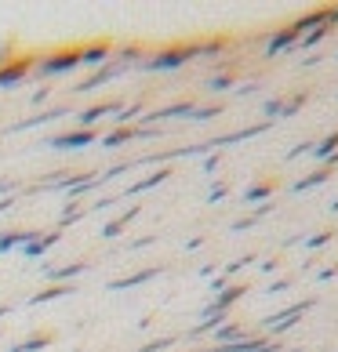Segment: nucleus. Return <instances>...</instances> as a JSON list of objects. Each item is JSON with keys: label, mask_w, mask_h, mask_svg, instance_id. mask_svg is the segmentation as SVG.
<instances>
[{"label": "nucleus", "mask_w": 338, "mask_h": 352, "mask_svg": "<svg viewBox=\"0 0 338 352\" xmlns=\"http://www.w3.org/2000/svg\"><path fill=\"white\" fill-rule=\"evenodd\" d=\"M47 345H51L47 334H33L30 342H22L19 349H11V352H41V349H47Z\"/></svg>", "instance_id": "nucleus-11"}, {"label": "nucleus", "mask_w": 338, "mask_h": 352, "mask_svg": "<svg viewBox=\"0 0 338 352\" xmlns=\"http://www.w3.org/2000/svg\"><path fill=\"white\" fill-rule=\"evenodd\" d=\"M109 113H116V102H109V106H95V109H87L81 120L84 124H95V120H102V116H109Z\"/></svg>", "instance_id": "nucleus-14"}, {"label": "nucleus", "mask_w": 338, "mask_h": 352, "mask_svg": "<svg viewBox=\"0 0 338 352\" xmlns=\"http://www.w3.org/2000/svg\"><path fill=\"white\" fill-rule=\"evenodd\" d=\"M335 149H338V131L324 142V146H317V156H328V153H335Z\"/></svg>", "instance_id": "nucleus-18"}, {"label": "nucleus", "mask_w": 338, "mask_h": 352, "mask_svg": "<svg viewBox=\"0 0 338 352\" xmlns=\"http://www.w3.org/2000/svg\"><path fill=\"white\" fill-rule=\"evenodd\" d=\"M229 84H233L229 76H215V80H211V87H215V91H222V87H229Z\"/></svg>", "instance_id": "nucleus-21"}, {"label": "nucleus", "mask_w": 338, "mask_h": 352, "mask_svg": "<svg viewBox=\"0 0 338 352\" xmlns=\"http://www.w3.org/2000/svg\"><path fill=\"white\" fill-rule=\"evenodd\" d=\"M36 236V232H4V236H0V251H8V247H25Z\"/></svg>", "instance_id": "nucleus-8"}, {"label": "nucleus", "mask_w": 338, "mask_h": 352, "mask_svg": "<svg viewBox=\"0 0 338 352\" xmlns=\"http://www.w3.org/2000/svg\"><path fill=\"white\" fill-rule=\"evenodd\" d=\"M87 265L84 262H76V265H62V269H51L47 272V280H70V276H81Z\"/></svg>", "instance_id": "nucleus-10"}, {"label": "nucleus", "mask_w": 338, "mask_h": 352, "mask_svg": "<svg viewBox=\"0 0 338 352\" xmlns=\"http://www.w3.org/2000/svg\"><path fill=\"white\" fill-rule=\"evenodd\" d=\"M70 291H73L70 283H59V287H51V291H41L33 302H51V298H62V294H70Z\"/></svg>", "instance_id": "nucleus-16"}, {"label": "nucleus", "mask_w": 338, "mask_h": 352, "mask_svg": "<svg viewBox=\"0 0 338 352\" xmlns=\"http://www.w3.org/2000/svg\"><path fill=\"white\" fill-rule=\"evenodd\" d=\"M167 178V171H157V175H149L146 182H138V186H131L127 192H142V189H149V186H157V182H164Z\"/></svg>", "instance_id": "nucleus-17"}, {"label": "nucleus", "mask_w": 338, "mask_h": 352, "mask_svg": "<svg viewBox=\"0 0 338 352\" xmlns=\"http://www.w3.org/2000/svg\"><path fill=\"white\" fill-rule=\"evenodd\" d=\"M95 142V131L91 127H81V131H70V135H55L47 142L51 149H84V146H91Z\"/></svg>", "instance_id": "nucleus-3"}, {"label": "nucleus", "mask_w": 338, "mask_h": 352, "mask_svg": "<svg viewBox=\"0 0 338 352\" xmlns=\"http://www.w3.org/2000/svg\"><path fill=\"white\" fill-rule=\"evenodd\" d=\"M200 55V47L197 44H186V47H167V51H157V55H149V58H142V69H178V66H186V62H193Z\"/></svg>", "instance_id": "nucleus-1"}, {"label": "nucleus", "mask_w": 338, "mask_h": 352, "mask_svg": "<svg viewBox=\"0 0 338 352\" xmlns=\"http://www.w3.org/2000/svg\"><path fill=\"white\" fill-rule=\"evenodd\" d=\"M262 197H269V186H255V189L248 192V200H262Z\"/></svg>", "instance_id": "nucleus-20"}, {"label": "nucleus", "mask_w": 338, "mask_h": 352, "mask_svg": "<svg viewBox=\"0 0 338 352\" xmlns=\"http://www.w3.org/2000/svg\"><path fill=\"white\" fill-rule=\"evenodd\" d=\"M25 66H0V87H15V84H22L25 80Z\"/></svg>", "instance_id": "nucleus-7"}, {"label": "nucleus", "mask_w": 338, "mask_h": 352, "mask_svg": "<svg viewBox=\"0 0 338 352\" xmlns=\"http://www.w3.org/2000/svg\"><path fill=\"white\" fill-rule=\"evenodd\" d=\"M153 272H157V269H142V272H135V276H124V280H113L109 287H113V291H120V287H138L142 280H149V276H153Z\"/></svg>", "instance_id": "nucleus-9"}, {"label": "nucleus", "mask_w": 338, "mask_h": 352, "mask_svg": "<svg viewBox=\"0 0 338 352\" xmlns=\"http://www.w3.org/2000/svg\"><path fill=\"white\" fill-rule=\"evenodd\" d=\"M59 236H62L59 229H55V232H44V236L36 232V236H33L30 243H25V247H22V254H25V258H41V254L47 251V247H55V243H59Z\"/></svg>", "instance_id": "nucleus-4"}, {"label": "nucleus", "mask_w": 338, "mask_h": 352, "mask_svg": "<svg viewBox=\"0 0 338 352\" xmlns=\"http://www.w3.org/2000/svg\"><path fill=\"white\" fill-rule=\"evenodd\" d=\"M135 138V131H131V127H116V131L113 135H106V142H102V146H124V142H131Z\"/></svg>", "instance_id": "nucleus-13"}, {"label": "nucleus", "mask_w": 338, "mask_h": 352, "mask_svg": "<svg viewBox=\"0 0 338 352\" xmlns=\"http://www.w3.org/2000/svg\"><path fill=\"white\" fill-rule=\"evenodd\" d=\"M116 73H120L116 66H102V69H95V76H87V80H81L73 91H95V87H102V84H109Z\"/></svg>", "instance_id": "nucleus-6"}, {"label": "nucleus", "mask_w": 338, "mask_h": 352, "mask_svg": "<svg viewBox=\"0 0 338 352\" xmlns=\"http://www.w3.org/2000/svg\"><path fill=\"white\" fill-rule=\"evenodd\" d=\"M109 55H113L109 44H87V47H81V66H102Z\"/></svg>", "instance_id": "nucleus-5"}, {"label": "nucleus", "mask_w": 338, "mask_h": 352, "mask_svg": "<svg viewBox=\"0 0 338 352\" xmlns=\"http://www.w3.org/2000/svg\"><path fill=\"white\" fill-rule=\"evenodd\" d=\"M131 218H135V211H127V214H120V218H113L109 226L102 229V236H116V232H124V226H127Z\"/></svg>", "instance_id": "nucleus-15"}, {"label": "nucleus", "mask_w": 338, "mask_h": 352, "mask_svg": "<svg viewBox=\"0 0 338 352\" xmlns=\"http://www.w3.org/2000/svg\"><path fill=\"white\" fill-rule=\"evenodd\" d=\"M138 113H142L138 106H131V109H116V120H120V124H127V120H135Z\"/></svg>", "instance_id": "nucleus-19"}, {"label": "nucleus", "mask_w": 338, "mask_h": 352, "mask_svg": "<svg viewBox=\"0 0 338 352\" xmlns=\"http://www.w3.org/2000/svg\"><path fill=\"white\" fill-rule=\"evenodd\" d=\"M76 66H81V47H66V51H55V55L36 62V73L41 76H59V73H73Z\"/></svg>", "instance_id": "nucleus-2"}, {"label": "nucleus", "mask_w": 338, "mask_h": 352, "mask_svg": "<svg viewBox=\"0 0 338 352\" xmlns=\"http://www.w3.org/2000/svg\"><path fill=\"white\" fill-rule=\"evenodd\" d=\"M298 41V36H295V30H284V33H277V36H273V41H269V55H273V51H284V47H288V44H295Z\"/></svg>", "instance_id": "nucleus-12"}]
</instances>
